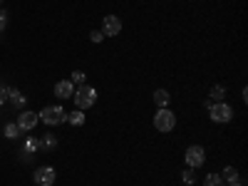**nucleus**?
<instances>
[{
    "mask_svg": "<svg viewBox=\"0 0 248 186\" xmlns=\"http://www.w3.org/2000/svg\"><path fill=\"white\" fill-rule=\"evenodd\" d=\"M174 127H176V114L169 107H161L154 114V129H159L161 134H167V132H174Z\"/></svg>",
    "mask_w": 248,
    "mask_h": 186,
    "instance_id": "obj_1",
    "label": "nucleus"
},
{
    "mask_svg": "<svg viewBox=\"0 0 248 186\" xmlns=\"http://www.w3.org/2000/svg\"><path fill=\"white\" fill-rule=\"evenodd\" d=\"M72 99H75L77 109H87V107H92L94 102H97V90L90 87V85H79V87L75 90Z\"/></svg>",
    "mask_w": 248,
    "mask_h": 186,
    "instance_id": "obj_2",
    "label": "nucleus"
},
{
    "mask_svg": "<svg viewBox=\"0 0 248 186\" xmlns=\"http://www.w3.org/2000/svg\"><path fill=\"white\" fill-rule=\"evenodd\" d=\"M209 117H211V122H216V124H226V122L233 119V109L226 105V102H214V105L209 107Z\"/></svg>",
    "mask_w": 248,
    "mask_h": 186,
    "instance_id": "obj_3",
    "label": "nucleus"
},
{
    "mask_svg": "<svg viewBox=\"0 0 248 186\" xmlns=\"http://www.w3.org/2000/svg\"><path fill=\"white\" fill-rule=\"evenodd\" d=\"M37 117H40V122L50 124V127H55V124H62V122H67V112L62 109L60 105H55V107H45Z\"/></svg>",
    "mask_w": 248,
    "mask_h": 186,
    "instance_id": "obj_4",
    "label": "nucleus"
},
{
    "mask_svg": "<svg viewBox=\"0 0 248 186\" xmlns=\"http://www.w3.org/2000/svg\"><path fill=\"white\" fill-rule=\"evenodd\" d=\"M184 156H186L189 169H199V167H203V161H206V152H203V147H199V144H191Z\"/></svg>",
    "mask_w": 248,
    "mask_h": 186,
    "instance_id": "obj_5",
    "label": "nucleus"
},
{
    "mask_svg": "<svg viewBox=\"0 0 248 186\" xmlns=\"http://www.w3.org/2000/svg\"><path fill=\"white\" fill-rule=\"evenodd\" d=\"M102 32H105V37H114L122 32V20L117 15H107L105 23H102Z\"/></svg>",
    "mask_w": 248,
    "mask_h": 186,
    "instance_id": "obj_6",
    "label": "nucleus"
},
{
    "mask_svg": "<svg viewBox=\"0 0 248 186\" xmlns=\"http://www.w3.org/2000/svg\"><path fill=\"white\" fill-rule=\"evenodd\" d=\"M37 122H40V117H37L35 112H23V114H17V127H20V132H32Z\"/></svg>",
    "mask_w": 248,
    "mask_h": 186,
    "instance_id": "obj_7",
    "label": "nucleus"
},
{
    "mask_svg": "<svg viewBox=\"0 0 248 186\" xmlns=\"http://www.w3.org/2000/svg\"><path fill=\"white\" fill-rule=\"evenodd\" d=\"M55 167H37L35 169V184H55Z\"/></svg>",
    "mask_w": 248,
    "mask_h": 186,
    "instance_id": "obj_8",
    "label": "nucleus"
},
{
    "mask_svg": "<svg viewBox=\"0 0 248 186\" xmlns=\"http://www.w3.org/2000/svg\"><path fill=\"white\" fill-rule=\"evenodd\" d=\"M55 94L60 99H70L75 94V85H72L70 79H62V82H57V85H55Z\"/></svg>",
    "mask_w": 248,
    "mask_h": 186,
    "instance_id": "obj_9",
    "label": "nucleus"
},
{
    "mask_svg": "<svg viewBox=\"0 0 248 186\" xmlns=\"http://www.w3.org/2000/svg\"><path fill=\"white\" fill-rule=\"evenodd\" d=\"M169 102H171V94L167 90H156L154 92V105L161 109V107H169Z\"/></svg>",
    "mask_w": 248,
    "mask_h": 186,
    "instance_id": "obj_10",
    "label": "nucleus"
},
{
    "mask_svg": "<svg viewBox=\"0 0 248 186\" xmlns=\"http://www.w3.org/2000/svg\"><path fill=\"white\" fill-rule=\"evenodd\" d=\"M221 179H223L226 184H238V169H236V167H226V169L221 171Z\"/></svg>",
    "mask_w": 248,
    "mask_h": 186,
    "instance_id": "obj_11",
    "label": "nucleus"
},
{
    "mask_svg": "<svg viewBox=\"0 0 248 186\" xmlns=\"http://www.w3.org/2000/svg\"><path fill=\"white\" fill-rule=\"evenodd\" d=\"M8 102H13L15 107H25V94L17 90H8Z\"/></svg>",
    "mask_w": 248,
    "mask_h": 186,
    "instance_id": "obj_12",
    "label": "nucleus"
},
{
    "mask_svg": "<svg viewBox=\"0 0 248 186\" xmlns=\"http://www.w3.org/2000/svg\"><path fill=\"white\" fill-rule=\"evenodd\" d=\"M67 122L72 124V127H82V124H85V109L70 112V114H67Z\"/></svg>",
    "mask_w": 248,
    "mask_h": 186,
    "instance_id": "obj_13",
    "label": "nucleus"
},
{
    "mask_svg": "<svg viewBox=\"0 0 248 186\" xmlns=\"http://www.w3.org/2000/svg\"><path fill=\"white\" fill-rule=\"evenodd\" d=\"M203 186H223V179H221V174H206V179H203Z\"/></svg>",
    "mask_w": 248,
    "mask_h": 186,
    "instance_id": "obj_14",
    "label": "nucleus"
},
{
    "mask_svg": "<svg viewBox=\"0 0 248 186\" xmlns=\"http://www.w3.org/2000/svg\"><path fill=\"white\" fill-rule=\"evenodd\" d=\"M40 147L47 149V152H50V149H55V147H57V139H55V134H45V137H43V141H40Z\"/></svg>",
    "mask_w": 248,
    "mask_h": 186,
    "instance_id": "obj_15",
    "label": "nucleus"
},
{
    "mask_svg": "<svg viewBox=\"0 0 248 186\" xmlns=\"http://www.w3.org/2000/svg\"><path fill=\"white\" fill-rule=\"evenodd\" d=\"M223 97H226V90H223V85H214V87H211V99H214V102H221Z\"/></svg>",
    "mask_w": 248,
    "mask_h": 186,
    "instance_id": "obj_16",
    "label": "nucleus"
},
{
    "mask_svg": "<svg viewBox=\"0 0 248 186\" xmlns=\"http://www.w3.org/2000/svg\"><path fill=\"white\" fill-rule=\"evenodd\" d=\"M85 79H87V75L82 72V70H75V72H72V77H70L72 85H85Z\"/></svg>",
    "mask_w": 248,
    "mask_h": 186,
    "instance_id": "obj_17",
    "label": "nucleus"
},
{
    "mask_svg": "<svg viewBox=\"0 0 248 186\" xmlns=\"http://www.w3.org/2000/svg\"><path fill=\"white\" fill-rule=\"evenodd\" d=\"M181 181H184L186 186H191V184H196V174H194V169H186V171L181 174Z\"/></svg>",
    "mask_w": 248,
    "mask_h": 186,
    "instance_id": "obj_18",
    "label": "nucleus"
},
{
    "mask_svg": "<svg viewBox=\"0 0 248 186\" xmlns=\"http://www.w3.org/2000/svg\"><path fill=\"white\" fill-rule=\"evenodd\" d=\"M37 149H40V141L30 137V139L25 141V154H32V152H37Z\"/></svg>",
    "mask_w": 248,
    "mask_h": 186,
    "instance_id": "obj_19",
    "label": "nucleus"
},
{
    "mask_svg": "<svg viewBox=\"0 0 248 186\" xmlns=\"http://www.w3.org/2000/svg\"><path fill=\"white\" fill-rule=\"evenodd\" d=\"M20 134V127H17V124H8V127H5V137L8 139H15Z\"/></svg>",
    "mask_w": 248,
    "mask_h": 186,
    "instance_id": "obj_20",
    "label": "nucleus"
},
{
    "mask_svg": "<svg viewBox=\"0 0 248 186\" xmlns=\"http://www.w3.org/2000/svg\"><path fill=\"white\" fill-rule=\"evenodd\" d=\"M90 40H92V43H102V40H105V32H102V30H92Z\"/></svg>",
    "mask_w": 248,
    "mask_h": 186,
    "instance_id": "obj_21",
    "label": "nucleus"
},
{
    "mask_svg": "<svg viewBox=\"0 0 248 186\" xmlns=\"http://www.w3.org/2000/svg\"><path fill=\"white\" fill-rule=\"evenodd\" d=\"M8 28V10H0V32Z\"/></svg>",
    "mask_w": 248,
    "mask_h": 186,
    "instance_id": "obj_22",
    "label": "nucleus"
},
{
    "mask_svg": "<svg viewBox=\"0 0 248 186\" xmlns=\"http://www.w3.org/2000/svg\"><path fill=\"white\" fill-rule=\"evenodd\" d=\"M5 102H8V87L0 85V105H5Z\"/></svg>",
    "mask_w": 248,
    "mask_h": 186,
    "instance_id": "obj_23",
    "label": "nucleus"
},
{
    "mask_svg": "<svg viewBox=\"0 0 248 186\" xmlns=\"http://www.w3.org/2000/svg\"><path fill=\"white\" fill-rule=\"evenodd\" d=\"M40 186H55V184H40Z\"/></svg>",
    "mask_w": 248,
    "mask_h": 186,
    "instance_id": "obj_24",
    "label": "nucleus"
},
{
    "mask_svg": "<svg viewBox=\"0 0 248 186\" xmlns=\"http://www.w3.org/2000/svg\"><path fill=\"white\" fill-rule=\"evenodd\" d=\"M229 186H243V184H229Z\"/></svg>",
    "mask_w": 248,
    "mask_h": 186,
    "instance_id": "obj_25",
    "label": "nucleus"
},
{
    "mask_svg": "<svg viewBox=\"0 0 248 186\" xmlns=\"http://www.w3.org/2000/svg\"><path fill=\"white\" fill-rule=\"evenodd\" d=\"M0 3H5V0H0Z\"/></svg>",
    "mask_w": 248,
    "mask_h": 186,
    "instance_id": "obj_26",
    "label": "nucleus"
}]
</instances>
